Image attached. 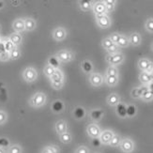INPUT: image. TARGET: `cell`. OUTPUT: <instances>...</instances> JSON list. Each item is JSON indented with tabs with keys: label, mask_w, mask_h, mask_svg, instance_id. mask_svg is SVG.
I'll return each mask as SVG.
<instances>
[{
	"label": "cell",
	"mask_w": 153,
	"mask_h": 153,
	"mask_svg": "<svg viewBox=\"0 0 153 153\" xmlns=\"http://www.w3.org/2000/svg\"><path fill=\"white\" fill-rule=\"evenodd\" d=\"M46 102V96L42 92H37L29 100V104L32 107L39 108L43 106Z\"/></svg>",
	"instance_id": "cell-1"
},
{
	"label": "cell",
	"mask_w": 153,
	"mask_h": 153,
	"mask_svg": "<svg viewBox=\"0 0 153 153\" xmlns=\"http://www.w3.org/2000/svg\"><path fill=\"white\" fill-rule=\"evenodd\" d=\"M56 56L57 57V59L60 62H70L72 59L74 58V54L72 52L69 51V50H60L57 52V54L56 55Z\"/></svg>",
	"instance_id": "cell-2"
},
{
	"label": "cell",
	"mask_w": 153,
	"mask_h": 153,
	"mask_svg": "<svg viewBox=\"0 0 153 153\" xmlns=\"http://www.w3.org/2000/svg\"><path fill=\"white\" fill-rule=\"evenodd\" d=\"M37 77H38V72L34 68H32V67L26 68L23 71V78H24L25 81L27 82V83L34 82L37 79Z\"/></svg>",
	"instance_id": "cell-3"
},
{
	"label": "cell",
	"mask_w": 153,
	"mask_h": 153,
	"mask_svg": "<svg viewBox=\"0 0 153 153\" xmlns=\"http://www.w3.org/2000/svg\"><path fill=\"white\" fill-rule=\"evenodd\" d=\"M123 60H124V56L121 53H117V54H115V55H108L106 56V61L111 66H115V67L117 65L122 63Z\"/></svg>",
	"instance_id": "cell-4"
},
{
	"label": "cell",
	"mask_w": 153,
	"mask_h": 153,
	"mask_svg": "<svg viewBox=\"0 0 153 153\" xmlns=\"http://www.w3.org/2000/svg\"><path fill=\"white\" fill-rule=\"evenodd\" d=\"M96 17V22L97 25L102 29H106L108 28L110 25H111V20L109 18V16L107 14H103V15H98L95 16Z\"/></svg>",
	"instance_id": "cell-5"
},
{
	"label": "cell",
	"mask_w": 153,
	"mask_h": 153,
	"mask_svg": "<svg viewBox=\"0 0 153 153\" xmlns=\"http://www.w3.org/2000/svg\"><path fill=\"white\" fill-rule=\"evenodd\" d=\"M86 132H88V134L92 138H99L100 135H101V134H102V131H101V129H100V127L97 124L91 123V124L88 125Z\"/></svg>",
	"instance_id": "cell-6"
},
{
	"label": "cell",
	"mask_w": 153,
	"mask_h": 153,
	"mask_svg": "<svg viewBox=\"0 0 153 153\" xmlns=\"http://www.w3.org/2000/svg\"><path fill=\"white\" fill-rule=\"evenodd\" d=\"M120 149L123 152L125 153H131L134 151V144L132 142L130 138H125V139H122L121 140V143H120Z\"/></svg>",
	"instance_id": "cell-7"
},
{
	"label": "cell",
	"mask_w": 153,
	"mask_h": 153,
	"mask_svg": "<svg viewBox=\"0 0 153 153\" xmlns=\"http://www.w3.org/2000/svg\"><path fill=\"white\" fill-rule=\"evenodd\" d=\"M67 37V30L62 26H58L54 31H53V38L56 42H61Z\"/></svg>",
	"instance_id": "cell-8"
},
{
	"label": "cell",
	"mask_w": 153,
	"mask_h": 153,
	"mask_svg": "<svg viewBox=\"0 0 153 153\" xmlns=\"http://www.w3.org/2000/svg\"><path fill=\"white\" fill-rule=\"evenodd\" d=\"M92 9H93V11H94V13H95V16L106 14V8H105V5H104L103 1L94 3V4H93V8Z\"/></svg>",
	"instance_id": "cell-9"
},
{
	"label": "cell",
	"mask_w": 153,
	"mask_h": 153,
	"mask_svg": "<svg viewBox=\"0 0 153 153\" xmlns=\"http://www.w3.org/2000/svg\"><path fill=\"white\" fill-rule=\"evenodd\" d=\"M114 132L112 131H109V130H106V131H102L101 135H100V140H101L102 144H105V145H109L111 139L114 136Z\"/></svg>",
	"instance_id": "cell-10"
},
{
	"label": "cell",
	"mask_w": 153,
	"mask_h": 153,
	"mask_svg": "<svg viewBox=\"0 0 153 153\" xmlns=\"http://www.w3.org/2000/svg\"><path fill=\"white\" fill-rule=\"evenodd\" d=\"M89 82L93 86H100L103 83V78L100 74H91L89 77Z\"/></svg>",
	"instance_id": "cell-11"
},
{
	"label": "cell",
	"mask_w": 153,
	"mask_h": 153,
	"mask_svg": "<svg viewBox=\"0 0 153 153\" xmlns=\"http://www.w3.org/2000/svg\"><path fill=\"white\" fill-rule=\"evenodd\" d=\"M12 27L15 30L16 33H21L25 31V20L22 18L16 19L14 22L12 23Z\"/></svg>",
	"instance_id": "cell-12"
},
{
	"label": "cell",
	"mask_w": 153,
	"mask_h": 153,
	"mask_svg": "<svg viewBox=\"0 0 153 153\" xmlns=\"http://www.w3.org/2000/svg\"><path fill=\"white\" fill-rule=\"evenodd\" d=\"M55 129H56V131L57 134L60 135L64 132H67V130H68V125H67V122L64 121V120H58L56 123V126H55Z\"/></svg>",
	"instance_id": "cell-13"
},
{
	"label": "cell",
	"mask_w": 153,
	"mask_h": 153,
	"mask_svg": "<svg viewBox=\"0 0 153 153\" xmlns=\"http://www.w3.org/2000/svg\"><path fill=\"white\" fill-rule=\"evenodd\" d=\"M104 112L101 109H93L90 112V117L93 121H100L102 118Z\"/></svg>",
	"instance_id": "cell-14"
},
{
	"label": "cell",
	"mask_w": 153,
	"mask_h": 153,
	"mask_svg": "<svg viewBox=\"0 0 153 153\" xmlns=\"http://www.w3.org/2000/svg\"><path fill=\"white\" fill-rule=\"evenodd\" d=\"M64 107H65L64 103L61 101H59V100H56V101H55L52 103V111L54 112L55 114L61 113L64 110Z\"/></svg>",
	"instance_id": "cell-15"
},
{
	"label": "cell",
	"mask_w": 153,
	"mask_h": 153,
	"mask_svg": "<svg viewBox=\"0 0 153 153\" xmlns=\"http://www.w3.org/2000/svg\"><path fill=\"white\" fill-rule=\"evenodd\" d=\"M117 114L119 117H121V118L127 117V106H126L124 103L119 102L117 105Z\"/></svg>",
	"instance_id": "cell-16"
},
{
	"label": "cell",
	"mask_w": 153,
	"mask_h": 153,
	"mask_svg": "<svg viewBox=\"0 0 153 153\" xmlns=\"http://www.w3.org/2000/svg\"><path fill=\"white\" fill-rule=\"evenodd\" d=\"M72 115H74V117L77 120H80V119H83L85 116V110L81 107V106H77V107L74 108V112H72Z\"/></svg>",
	"instance_id": "cell-17"
},
{
	"label": "cell",
	"mask_w": 153,
	"mask_h": 153,
	"mask_svg": "<svg viewBox=\"0 0 153 153\" xmlns=\"http://www.w3.org/2000/svg\"><path fill=\"white\" fill-rule=\"evenodd\" d=\"M9 39L17 47L18 45H20V44L22 43V42H23V37H22L21 34H20V33L14 32V33H12V34L10 36Z\"/></svg>",
	"instance_id": "cell-18"
},
{
	"label": "cell",
	"mask_w": 153,
	"mask_h": 153,
	"mask_svg": "<svg viewBox=\"0 0 153 153\" xmlns=\"http://www.w3.org/2000/svg\"><path fill=\"white\" fill-rule=\"evenodd\" d=\"M25 29L26 31H32L36 28V21L32 18H25Z\"/></svg>",
	"instance_id": "cell-19"
},
{
	"label": "cell",
	"mask_w": 153,
	"mask_h": 153,
	"mask_svg": "<svg viewBox=\"0 0 153 153\" xmlns=\"http://www.w3.org/2000/svg\"><path fill=\"white\" fill-rule=\"evenodd\" d=\"M129 42L131 44H132L134 46H137L141 43V36L139 33H131L130 38H129Z\"/></svg>",
	"instance_id": "cell-20"
},
{
	"label": "cell",
	"mask_w": 153,
	"mask_h": 153,
	"mask_svg": "<svg viewBox=\"0 0 153 153\" xmlns=\"http://www.w3.org/2000/svg\"><path fill=\"white\" fill-rule=\"evenodd\" d=\"M119 101H120V98L116 93H112L107 98V103L110 106H117L119 103Z\"/></svg>",
	"instance_id": "cell-21"
},
{
	"label": "cell",
	"mask_w": 153,
	"mask_h": 153,
	"mask_svg": "<svg viewBox=\"0 0 153 153\" xmlns=\"http://www.w3.org/2000/svg\"><path fill=\"white\" fill-rule=\"evenodd\" d=\"M50 82H57V81H63L64 80V74H63V72L57 69L55 71V74H53L50 78Z\"/></svg>",
	"instance_id": "cell-22"
},
{
	"label": "cell",
	"mask_w": 153,
	"mask_h": 153,
	"mask_svg": "<svg viewBox=\"0 0 153 153\" xmlns=\"http://www.w3.org/2000/svg\"><path fill=\"white\" fill-rule=\"evenodd\" d=\"M79 6H80V9L84 11H86V10H89L93 8V2L91 1H88V0H81V1H79Z\"/></svg>",
	"instance_id": "cell-23"
},
{
	"label": "cell",
	"mask_w": 153,
	"mask_h": 153,
	"mask_svg": "<svg viewBox=\"0 0 153 153\" xmlns=\"http://www.w3.org/2000/svg\"><path fill=\"white\" fill-rule=\"evenodd\" d=\"M48 65L57 70L59 68V65H60V61L58 60L56 56H52L48 58Z\"/></svg>",
	"instance_id": "cell-24"
},
{
	"label": "cell",
	"mask_w": 153,
	"mask_h": 153,
	"mask_svg": "<svg viewBox=\"0 0 153 153\" xmlns=\"http://www.w3.org/2000/svg\"><path fill=\"white\" fill-rule=\"evenodd\" d=\"M149 63H150V61L148 58H141L140 60L138 61V68L140 69L142 71H146L149 67Z\"/></svg>",
	"instance_id": "cell-25"
},
{
	"label": "cell",
	"mask_w": 153,
	"mask_h": 153,
	"mask_svg": "<svg viewBox=\"0 0 153 153\" xmlns=\"http://www.w3.org/2000/svg\"><path fill=\"white\" fill-rule=\"evenodd\" d=\"M81 66H82V70L85 72H86V74H90V72L92 71V70H93L92 63L89 60H85V61H83L82 64H81Z\"/></svg>",
	"instance_id": "cell-26"
},
{
	"label": "cell",
	"mask_w": 153,
	"mask_h": 153,
	"mask_svg": "<svg viewBox=\"0 0 153 153\" xmlns=\"http://www.w3.org/2000/svg\"><path fill=\"white\" fill-rule=\"evenodd\" d=\"M129 44H130L129 39L124 35H120V38H119L118 42L117 43L118 47H127Z\"/></svg>",
	"instance_id": "cell-27"
},
{
	"label": "cell",
	"mask_w": 153,
	"mask_h": 153,
	"mask_svg": "<svg viewBox=\"0 0 153 153\" xmlns=\"http://www.w3.org/2000/svg\"><path fill=\"white\" fill-rule=\"evenodd\" d=\"M139 80L143 85H149L150 83V79H149V74L146 71H142L140 75H139Z\"/></svg>",
	"instance_id": "cell-28"
},
{
	"label": "cell",
	"mask_w": 153,
	"mask_h": 153,
	"mask_svg": "<svg viewBox=\"0 0 153 153\" xmlns=\"http://www.w3.org/2000/svg\"><path fill=\"white\" fill-rule=\"evenodd\" d=\"M118 82V76H106L105 77V83L109 86H114Z\"/></svg>",
	"instance_id": "cell-29"
},
{
	"label": "cell",
	"mask_w": 153,
	"mask_h": 153,
	"mask_svg": "<svg viewBox=\"0 0 153 153\" xmlns=\"http://www.w3.org/2000/svg\"><path fill=\"white\" fill-rule=\"evenodd\" d=\"M103 3L106 8V12H111L115 10L116 1H114V0H105V1H103Z\"/></svg>",
	"instance_id": "cell-30"
},
{
	"label": "cell",
	"mask_w": 153,
	"mask_h": 153,
	"mask_svg": "<svg viewBox=\"0 0 153 153\" xmlns=\"http://www.w3.org/2000/svg\"><path fill=\"white\" fill-rule=\"evenodd\" d=\"M59 139H60V141L64 144H69L71 142V134L70 132H64V134L59 135Z\"/></svg>",
	"instance_id": "cell-31"
},
{
	"label": "cell",
	"mask_w": 153,
	"mask_h": 153,
	"mask_svg": "<svg viewBox=\"0 0 153 153\" xmlns=\"http://www.w3.org/2000/svg\"><path fill=\"white\" fill-rule=\"evenodd\" d=\"M121 140L122 139L120 138V136L117 135V134H114V136H113V138L111 139L109 145L111 146V147H117V146L120 145Z\"/></svg>",
	"instance_id": "cell-32"
},
{
	"label": "cell",
	"mask_w": 153,
	"mask_h": 153,
	"mask_svg": "<svg viewBox=\"0 0 153 153\" xmlns=\"http://www.w3.org/2000/svg\"><path fill=\"white\" fill-rule=\"evenodd\" d=\"M137 109L135 107V105L134 104H130L127 106V117H134L136 115Z\"/></svg>",
	"instance_id": "cell-33"
},
{
	"label": "cell",
	"mask_w": 153,
	"mask_h": 153,
	"mask_svg": "<svg viewBox=\"0 0 153 153\" xmlns=\"http://www.w3.org/2000/svg\"><path fill=\"white\" fill-rule=\"evenodd\" d=\"M42 153H59V149L56 146H47L42 150Z\"/></svg>",
	"instance_id": "cell-34"
},
{
	"label": "cell",
	"mask_w": 153,
	"mask_h": 153,
	"mask_svg": "<svg viewBox=\"0 0 153 153\" xmlns=\"http://www.w3.org/2000/svg\"><path fill=\"white\" fill-rule=\"evenodd\" d=\"M106 76H118V71L115 66H110L106 71Z\"/></svg>",
	"instance_id": "cell-35"
},
{
	"label": "cell",
	"mask_w": 153,
	"mask_h": 153,
	"mask_svg": "<svg viewBox=\"0 0 153 153\" xmlns=\"http://www.w3.org/2000/svg\"><path fill=\"white\" fill-rule=\"evenodd\" d=\"M141 99L145 102H150L151 100H153V93L149 89H148L147 91H145L142 94Z\"/></svg>",
	"instance_id": "cell-36"
},
{
	"label": "cell",
	"mask_w": 153,
	"mask_h": 153,
	"mask_svg": "<svg viewBox=\"0 0 153 153\" xmlns=\"http://www.w3.org/2000/svg\"><path fill=\"white\" fill-rule=\"evenodd\" d=\"M20 56H21V51H20L17 47H15L10 53V57L12 60H16Z\"/></svg>",
	"instance_id": "cell-37"
},
{
	"label": "cell",
	"mask_w": 153,
	"mask_h": 153,
	"mask_svg": "<svg viewBox=\"0 0 153 153\" xmlns=\"http://www.w3.org/2000/svg\"><path fill=\"white\" fill-rule=\"evenodd\" d=\"M4 45H5L6 52H9V53H10L13 49L16 47V46L13 44L9 39H5V41H4Z\"/></svg>",
	"instance_id": "cell-38"
},
{
	"label": "cell",
	"mask_w": 153,
	"mask_h": 153,
	"mask_svg": "<svg viewBox=\"0 0 153 153\" xmlns=\"http://www.w3.org/2000/svg\"><path fill=\"white\" fill-rule=\"evenodd\" d=\"M55 71H56V69H54V68L51 67V66H49V65H46L45 67H44V69H43L44 74L47 76L48 78H50L53 74H54Z\"/></svg>",
	"instance_id": "cell-39"
},
{
	"label": "cell",
	"mask_w": 153,
	"mask_h": 153,
	"mask_svg": "<svg viewBox=\"0 0 153 153\" xmlns=\"http://www.w3.org/2000/svg\"><path fill=\"white\" fill-rule=\"evenodd\" d=\"M131 97L134 98V99H139V98H141L142 96V92H141V89L140 88H135L131 90Z\"/></svg>",
	"instance_id": "cell-40"
},
{
	"label": "cell",
	"mask_w": 153,
	"mask_h": 153,
	"mask_svg": "<svg viewBox=\"0 0 153 153\" xmlns=\"http://www.w3.org/2000/svg\"><path fill=\"white\" fill-rule=\"evenodd\" d=\"M102 47L104 48V49H109L112 45H114V43L112 42V41L109 39V38H105V39H102Z\"/></svg>",
	"instance_id": "cell-41"
},
{
	"label": "cell",
	"mask_w": 153,
	"mask_h": 153,
	"mask_svg": "<svg viewBox=\"0 0 153 153\" xmlns=\"http://www.w3.org/2000/svg\"><path fill=\"white\" fill-rule=\"evenodd\" d=\"M10 147V141L8 138L6 137H0V148L1 149H6Z\"/></svg>",
	"instance_id": "cell-42"
},
{
	"label": "cell",
	"mask_w": 153,
	"mask_h": 153,
	"mask_svg": "<svg viewBox=\"0 0 153 153\" xmlns=\"http://www.w3.org/2000/svg\"><path fill=\"white\" fill-rule=\"evenodd\" d=\"M8 153H22V148L19 145H13L10 147Z\"/></svg>",
	"instance_id": "cell-43"
},
{
	"label": "cell",
	"mask_w": 153,
	"mask_h": 153,
	"mask_svg": "<svg viewBox=\"0 0 153 153\" xmlns=\"http://www.w3.org/2000/svg\"><path fill=\"white\" fill-rule=\"evenodd\" d=\"M146 29H147L149 32L150 33H153V18H149L147 20V22H146Z\"/></svg>",
	"instance_id": "cell-44"
},
{
	"label": "cell",
	"mask_w": 153,
	"mask_h": 153,
	"mask_svg": "<svg viewBox=\"0 0 153 153\" xmlns=\"http://www.w3.org/2000/svg\"><path fill=\"white\" fill-rule=\"evenodd\" d=\"M107 52H108L109 55L117 54V53H119V47H118L117 44H114V45H112L109 49H107Z\"/></svg>",
	"instance_id": "cell-45"
},
{
	"label": "cell",
	"mask_w": 153,
	"mask_h": 153,
	"mask_svg": "<svg viewBox=\"0 0 153 153\" xmlns=\"http://www.w3.org/2000/svg\"><path fill=\"white\" fill-rule=\"evenodd\" d=\"M52 88L55 89H61L64 85V80L63 81H57V82H51Z\"/></svg>",
	"instance_id": "cell-46"
},
{
	"label": "cell",
	"mask_w": 153,
	"mask_h": 153,
	"mask_svg": "<svg viewBox=\"0 0 153 153\" xmlns=\"http://www.w3.org/2000/svg\"><path fill=\"white\" fill-rule=\"evenodd\" d=\"M119 38H120V34H118V33H112V34L110 35L109 39L112 41V42L114 44H117Z\"/></svg>",
	"instance_id": "cell-47"
},
{
	"label": "cell",
	"mask_w": 153,
	"mask_h": 153,
	"mask_svg": "<svg viewBox=\"0 0 153 153\" xmlns=\"http://www.w3.org/2000/svg\"><path fill=\"white\" fill-rule=\"evenodd\" d=\"M9 59H10L9 52H4L0 54V61H8Z\"/></svg>",
	"instance_id": "cell-48"
},
{
	"label": "cell",
	"mask_w": 153,
	"mask_h": 153,
	"mask_svg": "<svg viewBox=\"0 0 153 153\" xmlns=\"http://www.w3.org/2000/svg\"><path fill=\"white\" fill-rule=\"evenodd\" d=\"M7 117H7L6 112L0 110V125L4 124L7 121Z\"/></svg>",
	"instance_id": "cell-49"
},
{
	"label": "cell",
	"mask_w": 153,
	"mask_h": 153,
	"mask_svg": "<svg viewBox=\"0 0 153 153\" xmlns=\"http://www.w3.org/2000/svg\"><path fill=\"white\" fill-rule=\"evenodd\" d=\"M91 144H92L93 147H95V148H99L100 146L102 145V142H101V140H100V138H92Z\"/></svg>",
	"instance_id": "cell-50"
},
{
	"label": "cell",
	"mask_w": 153,
	"mask_h": 153,
	"mask_svg": "<svg viewBox=\"0 0 153 153\" xmlns=\"http://www.w3.org/2000/svg\"><path fill=\"white\" fill-rule=\"evenodd\" d=\"M75 153H89V151H88V149L86 147H85V146H81V147H79L76 149Z\"/></svg>",
	"instance_id": "cell-51"
},
{
	"label": "cell",
	"mask_w": 153,
	"mask_h": 153,
	"mask_svg": "<svg viewBox=\"0 0 153 153\" xmlns=\"http://www.w3.org/2000/svg\"><path fill=\"white\" fill-rule=\"evenodd\" d=\"M146 72H148L149 74H152V72H153V62L150 61V63H149V67H148L147 71H146Z\"/></svg>",
	"instance_id": "cell-52"
},
{
	"label": "cell",
	"mask_w": 153,
	"mask_h": 153,
	"mask_svg": "<svg viewBox=\"0 0 153 153\" xmlns=\"http://www.w3.org/2000/svg\"><path fill=\"white\" fill-rule=\"evenodd\" d=\"M6 52L5 50V45H4V42H0V54Z\"/></svg>",
	"instance_id": "cell-53"
},
{
	"label": "cell",
	"mask_w": 153,
	"mask_h": 153,
	"mask_svg": "<svg viewBox=\"0 0 153 153\" xmlns=\"http://www.w3.org/2000/svg\"><path fill=\"white\" fill-rule=\"evenodd\" d=\"M148 88H149V89L153 93V83H149V84L148 85Z\"/></svg>",
	"instance_id": "cell-54"
},
{
	"label": "cell",
	"mask_w": 153,
	"mask_h": 153,
	"mask_svg": "<svg viewBox=\"0 0 153 153\" xmlns=\"http://www.w3.org/2000/svg\"><path fill=\"white\" fill-rule=\"evenodd\" d=\"M149 79H150V83H153V72L149 74Z\"/></svg>",
	"instance_id": "cell-55"
},
{
	"label": "cell",
	"mask_w": 153,
	"mask_h": 153,
	"mask_svg": "<svg viewBox=\"0 0 153 153\" xmlns=\"http://www.w3.org/2000/svg\"><path fill=\"white\" fill-rule=\"evenodd\" d=\"M4 7V2L3 1H0V9H2Z\"/></svg>",
	"instance_id": "cell-56"
},
{
	"label": "cell",
	"mask_w": 153,
	"mask_h": 153,
	"mask_svg": "<svg viewBox=\"0 0 153 153\" xmlns=\"http://www.w3.org/2000/svg\"><path fill=\"white\" fill-rule=\"evenodd\" d=\"M11 3H12V4H20V2H19V1H12Z\"/></svg>",
	"instance_id": "cell-57"
},
{
	"label": "cell",
	"mask_w": 153,
	"mask_h": 153,
	"mask_svg": "<svg viewBox=\"0 0 153 153\" xmlns=\"http://www.w3.org/2000/svg\"><path fill=\"white\" fill-rule=\"evenodd\" d=\"M0 153H5V150L1 148H0Z\"/></svg>",
	"instance_id": "cell-58"
},
{
	"label": "cell",
	"mask_w": 153,
	"mask_h": 153,
	"mask_svg": "<svg viewBox=\"0 0 153 153\" xmlns=\"http://www.w3.org/2000/svg\"><path fill=\"white\" fill-rule=\"evenodd\" d=\"M151 49H152V51H153V42L151 43Z\"/></svg>",
	"instance_id": "cell-59"
},
{
	"label": "cell",
	"mask_w": 153,
	"mask_h": 153,
	"mask_svg": "<svg viewBox=\"0 0 153 153\" xmlns=\"http://www.w3.org/2000/svg\"><path fill=\"white\" fill-rule=\"evenodd\" d=\"M0 30H1V25H0Z\"/></svg>",
	"instance_id": "cell-60"
},
{
	"label": "cell",
	"mask_w": 153,
	"mask_h": 153,
	"mask_svg": "<svg viewBox=\"0 0 153 153\" xmlns=\"http://www.w3.org/2000/svg\"><path fill=\"white\" fill-rule=\"evenodd\" d=\"M0 42H1V37H0Z\"/></svg>",
	"instance_id": "cell-61"
}]
</instances>
